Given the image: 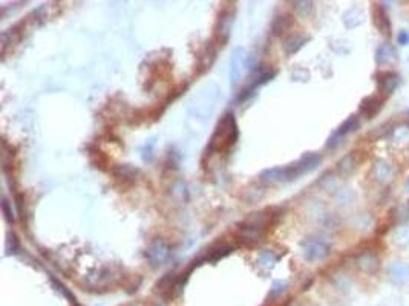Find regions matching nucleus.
Masks as SVG:
<instances>
[{"label": "nucleus", "mask_w": 409, "mask_h": 306, "mask_svg": "<svg viewBox=\"0 0 409 306\" xmlns=\"http://www.w3.org/2000/svg\"><path fill=\"white\" fill-rule=\"evenodd\" d=\"M237 138V129H236V123L233 115H225L222 118V121L219 123L216 132L212 136L210 141V150L212 151H224L227 148H230L234 141Z\"/></svg>", "instance_id": "obj_1"}, {"label": "nucleus", "mask_w": 409, "mask_h": 306, "mask_svg": "<svg viewBox=\"0 0 409 306\" xmlns=\"http://www.w3.org/2000/svg\"><path fill=\"white\" fill-rule=\"evenodd\" d=\"M383 104H385V98L383 97H379V95L366 97L360 103V113L365 118H374L382 110Z\"/></svg>", "instance_id": "obj_2"}, {"label": "nucleus", "mask_w": 409, "mask_h": 306, "mask_svg": "<svg viewBox=\"0 0 409 306\" xmlns=\"http://www.w3.org/2000/svg\"><path fill=\"white\" fill-rule=\"evenodd\" d=\"M372 20H374L376 28L382 34H385L386 37L391 35V22H389V17H388L385 8L382 5H374V8H372Z\"/></svg>", "instance_id": "obj_3"}, {"label": "nucleus", "mask_w": 409, "mask_h": 306, "mask_svg": "<svg viewBox=\"0 0 409 306\" xmlns=\"http://www.w3.org/2000/svg\"><path fill=\"white\" fill-rule=\"evenodd\" d=\"M398 86V75L394 72H385L379 80V91L382 95H391Z\"/></svg>", "instance_id": "obj_4"}, {"label": "nucleus", "mask_w": 409, "mask_h": 306, "mask_svg": "<svg viewBox=\"0 0 409 306\" xmlns=\"http://www.w3.org/2000/svg\"><path fill=\"white\" fill-rule=\"evenodd\" d=\"M357 164H359V160L356 158V155H350L348 158H345L344 161H340V164H339V169L344 172V173H351V172H354V169L357 167Z\"/></svg>", "instance_id": "obj_5"}, {"label": "nucleus", "mask_w": 409, "mask_h": 306, "mask_svg": "<svg viewBox=\"0 0 409 306\" xmlns=\"http://www.w3.org/2000/svg\"><path fill=\"white\" fill-rule=\"evenodd\" d=\"M359 127V120H357V117H351L345 124H342V127L337 130V136H342V135H345V133H350V132H353L354 129H357Z\"/></svg>", "instance_id": "obj_6"}, {"label": "nucleus", "mask_w": 409, "mask_h": 306, "mask_svg": "<svg viewBox=\"0 0 409 306\" xmlns=\"http://www.w3.org/2000/svg\"><path fill=\"white\" fill-rule=\"evenodd\" d=\"M397 42H398L400 45H406V43H409V34H407L406 31L398 32V35H397Z\"/></svg>", "instance_id": "obj_7"}]
</instances>
